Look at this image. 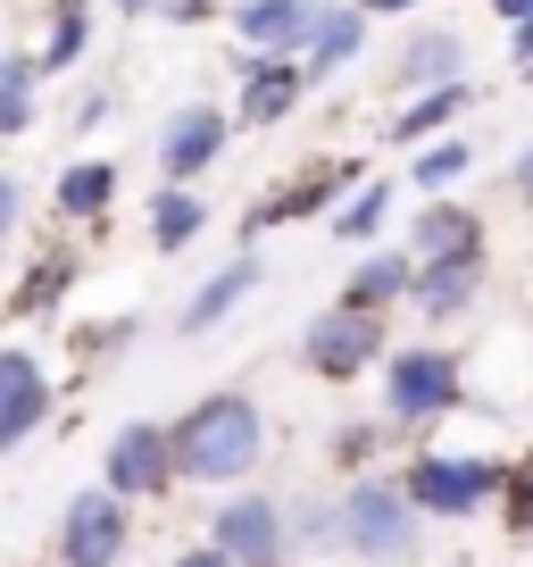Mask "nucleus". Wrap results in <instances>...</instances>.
I'll return each mask as SVG.
<instances>
[{
  "instance_id": "nucleus-1",
  "label": "nucleus",
  "mask_w": 533,
  "mask_h": 567,
  "mask_svg": "<svg viewBox=\"0 0 533 567\" xmlns=\"http://www.w3.org/2000/svg\"><path fill=\"white\" fill-rule=\"evenodd\" d=\"M266 460V417L242 392H209L176 417V476L184 484H250Z\"/></svg>"
},
{
  "instance_id": "nucleus-2",
  "label": "nucleus",
  "mask_w": 533,
  "mask_h": 567,
  "mask_svg": "<svg viewBox=\"0 0 533 567\" xmlns=\"http://www.w3.org/2000/svg\"><path fill=\"white\" fill-rule=\"evenodd\" d=\"M417 501L409 484H391V476H358L351 493H342V550L367 567H400L417 550Z\"/></svg>"
},
{
  "instance_id": "nucleus-3",
  "label": "nucleus",
  "mask_w": 533,
  "mask_h": 567,
  "mask_svg": "<svg viewBox=\"0 0 533 567\" xmlns=\"http://www.w3.org/2000/svg\"><path fill=\"white\" fill-rule=\"evenodd\" d=\"M467 392L459 359L433 351V342H409V351H391L384 359V417L391 425H426V417H450Z\"/></svg>"
},
{
  "instance_id": "nucleus-4",
  "label": "nucleus",
  "mask_w": 533,
  "mask_h": 567,
  "mask_svg": "<svg viewBox=\"0 0 533 567\" xmlns=\"http://www.w3.org/2000/svg\"><path fill=\"white\" fill-rule=\"evenodd\" d=\"M409 501L426 517H475L492 493H509V467L500 460H459V451H426V460H409Z\"/></svg>"
},
{
  "instance_id": "nucleus-5",
  "label": "nucleus",
  "mask_w": 533,
  "mask_h": 567,
  "mask_svg": "<svg viewBox=\"0 0 533 567\" xmlns=\"http://www.w3.org/2000/svg\"><path fill=\"white\" fill-rule=\"evenodd\" d=\"M209 543L226 550L233 567H284L292 559V509L266 493H233L226 509L209 517Z\"/></svg>"
},
{
  "instance_id": "nucleus-6",
  "label": "nucleus",
  "mask_w": 533,
  "mask_h": 567,
  "mask_svg": "<svg viewBox=\"0 0 533 567\" xmlns=\"http://www.w3.org/2000/svg\"><path fill=\"white\" fill-rule=\"evenodd\" d=\"M101 484L117 501L167 493V484H176V425H150V417L117 425V434H108V460H101Z\"/></svg>"
},
{
  "instance_id": "nucleus-7",
  "label": "nucleus",
  "mask_w": 533,
  "mask_h": 567,
  "mask_svg": "<svg viewBox=\"0 0 533 567\" xmlns=\"http://www.w3.org/2000/svg\"><path fill=\"white\" fill-rule=\"evenodd\" d=\"M301 359L317 375H334V384H351L367 359H384V318H367V309H325V318H309Z\"/></svg>"
},
{
  "instance_id": "nucleus-8",
  "label": "nucleus",
  "mask_w": 533,
  "mask_h": 567,
  "mask_svg": "<svg viewBox=\"0 0 533 567\" xmlns=\"http://www.w3.org/2000/svg\"><path fill=\"white\" fill-rule=\"evenodd\" d=\"M125 559V501L108 493H75L59 517V567H117Z\"/></svg>"
},
{
  "instance_id": "nucleus-9",
  "label": "nucleus",
  "mask_w": 533,
  "mask_h": 567,
  "mask_svg": "<svg viewBox=\"0 0 533 567\" xmlns=\"http://www.w3.org/2000/svg\"><path fill=\"white\" fill-rule=\"evenodd\" d=\"M51 417V375H42V359L34 351H0V451H18L34 425Z\"/></svg>"
},
{
  "instance_id": "nucleus-10",
  "label": "nucleus",
  "mask_w": 533,
  "mask_h": 567,
  "mask_svg": "<svg viewBox=\"0 0 533 567\" xmlns=\"http://www.w3.org/2000/svg\"><path fill=\"white\" fill-rule=\"evenodd\" d=\"M217 151H226V117H217V109H176V117H167V134H159V167H167L176 184H192Z\"/></svg>"
},
{
  "instance_id": "nucleus-11",
  "label": "nucleus",
  "mask_w": 533,
  "mask_h": 567,
  "mask_svg": "<svg viewBox=\"0 0 533 567\" xmlns=\"http://www.w3.org/2000/svg\"><path fill=\"white\" fill-rule=\"evenodd\" d=\"M483 292V250H459V259H417V309L426 318H459Z\"/></svg>"
},
{
  "instance_id": "nucleus-12",
  "label": "nucleus",
  "mask_w": 533,
  "mask_h": 567,
  "mask_svg": "<svg viewBox=\"0 0 533 567\" xmlns=\"http://www.w3.org/2000/svg\"><path fill=\"white\" fill-rule=\"evenodd\" d=\"M250 292H259V259H233V267H217V276L200 284L192 301H184V318H176V326H184V334L200 342V334H217V326H226L233 309L250 301Z\"/></svg>"
},
{
  "instance_id": "nucleus-13",
  "label": "nucleus",
  "mask_w": 533,
  "mask_h": 567,
  "mask_svg": "<svg viewBox=\"0 0 533 567\" xmlns=\"http://www.w3.org/2000/svg\"><path fill=\"white\" fill-rule=\"evenodd\" d=\"M391 301H417V250H375V259L351 276V301H342V309H367V318H384Z\"/></svg>"
},
{
  "instance_id": "nucleus-14",
  "label": "nucleus",
  "mask_w": 533,
  "mask_h": 567,
  "mask_svg": "<svg viewBox=\"0 0 533 567\" xmlns=\"http://www.w3.org/2000/svg\"><path fill=\"white\" fill-rule=\"evenodd\" d=\"M317 18H325L317 0H242V18H233V25H242L250 42H266V51H284V42L317 34Z\"/></svg>"
},
{
  "instance_id": "nucleus-15",
  "label": "nucleus",
  "mask_w": 533,
  "mask_h": 567,
  "mask_svg": "<svg viewBox=\"0 0 533 567\" xmlns=\"http://www.w3.org/2000/svg\"><path fill=\"white\" fill-rule=\"evenodd\" d=\"M301 75L309 68H292V59H259L250 84H242V125H275L292 109V92H301Z\"/></svg>"
},
{
  "instance_id": "nucleus-16",
  "label": "nucleus",
  "mask_w": 533,
  "mask_h": 567,
  "mask_svg": "<svg viewBox=\"0 0 533 567\" xmlns=\"http://www.w3.org/2000/svg\"><path fill=\"white\" fill-rule=\"evenodd\" d=\"M442 84H459V42L417 34L409 51H400V92H442Z\"/></svg>"
},
{
  "instance_id": "nucleus-17",
  "label": "nucleus",
  "mask_w": 533,
  "mask_h": 567,
  "mask_svg": "<svg viewBox=\"0 0 533 567\" xmlns=\"http://www.w3.org/2000/svg\"><path fill=\"white\" fill-rule=\"evenodd\" d=\"M409 250H417V259H459V250H483V234H475L467 209H426L417 234H409Z\"/></svg>"
},
{
  "instance_id": "nucleus-18",
  "label": "nucleus",
  "mask_w": 533,
  "mask_h": 567,
  "mask_svg": "<svg viewBox=\"0 0 533 567\" xmlns=\"http://www.w3.org/2000/svg\"><path fill=\"white\" fill-rule=\"evenodd\" d=\"M358 42H367V18H358V9H325V18H317V34H309V59H317L309 75L351 68V59H358Z\"/></svg>"
},
{
  "instance_id": "nucleus-19",
  "label": "nucleus",
  "mask_w": 533,
  "mask_h": 567,
  "mask_svg": "<svg viewBox=\"0 0 533 567\" xmlns=\"http://www.w3.org/2000/svg\"><path fill=\"white\" fill-rule=\"evenodd\" d=\"M200 226H209V209H200V200L184 193V184H167V193L150 200V243H159V250H184Z\"/></svg>"
},
{
  "instance_id": "nucleus-20",
  "label": "nucleus",
  "mask_w": 533,
  "mask_h": 567,
  "mask_svg": "<svg viewBox=\"0 0 533 567\" xmlns=\"http://www.w3.org/2000/svg\"><path fill=\"white\" fill-rule=\"evenodd\" d=\"M108 193H117V167H108V159H75L67 176H59V209H67V217H101Z\"/></svg>"
},
{
  "instance_id": "nucleus-21",
  "label": "nucleus",
  "mask_w": 533,
  "mask_h": 567,
  "mask_svg": "<svg viewBox=\"0 0 533 567\" xmlns=\"http://www.w3.org/2000/svg\"><path fill=\"white\" fill-rule=\"evenodd\" d=\"M34 75L42 59H0V142L34 125Z\"/></svg>"
},
{
  "instance_id": "nucleus-22",
  "label": "nucleus",
  "mask_w": 533,
  "mask_h": 567,
  "mask_svg": "<svg viewBox=\"0 0 533 567\" xmlns=\"http://www.w3.org/2000/svg\"><path fill=\"white\" fill-rule=\"evenodd\" d=\"M467 109V84H442V92H426V101H409L400 109V125H391V134L400 142H417V134H433V125H450Z\"/></svg>"
},
{
  "instance_id": "nucleus-23",
  "label": "nucleus",
  "mask_w": 533,
  "mask_h": 567,
  "mask_svg": "<svg viewBox=\"0 0 533 567\" xmlns=\"http://www.w3.org/2000/svg\"><path fill=\"white\" fill-rule=\"evenodd\" d=\"M467 167H475V151H467V134H459V142H442V151L417 159V193H442V184H459Z\"/></svg>"
},
{
  "instance_id": "nucleus-24",
  "label": "nucleus",
  "mask_w": 533,
  "mask_h": 567,
  "mask_svg": "<svg viewBox=\"0 0 533 567\" xmlns=\"http://www.w3.org/2000/svg\"><path fill=\"white\" fill-rule=\"evenodd\" d=\"M391 200H400V193H391V184H367V193H358L351 209L334 217V234H342V243H358V234H375V226H384V209H391Z\"/></svg>"
},
{
  "instance_id": "nucleus-25",
  "label": "nucleus",
  "mask_w": 533,
  "mask_h": 567,
  "mask_svg": "<svg viewBox=\"0 0 533 567\" xmlns=\"http://www.w3.org/2000/svg\"><path fill=\"white\" fill-rule=\"evenodd\" d=\"M75 51H84V9H75V0H67V9H59V18H51V51H42V68H67Z\"/></svg>"
},
{
  "instance_id": "nucleus-26",
  "label": "nucleus",
  "mask_w": 533,
  "mask_h": 567,
  "mask_svg": "<svg viewBox=\"0 0 533 567\" xmlns=\"http://www.w3.org/2000/svg\"><path fill=\"white\" fill-rule=\"evenodd\" d=\"M509 517H516V534L533 543V451L509 467Z\"/></svg>"
},
{
  "instance_id": "nucleus-27",
  "label": "nucleus",
  "mask_w": 533,
  "mask_h": 567,
  "mask_svg": "<svg viewBox=\"0 0 533 567\" xmlns=\"http://www.w3.org/2000/svg\"><path fill=\"white\" fill-rule=\"evenodd\" d=\"M18 217H25V193H18V176H0V243L18 234Z\"/></svg>"
},
{
  "instance_id": "nucleus-28",
  "label": "nucleus",
  "mask_w": 533,
  "mask_h": 567,
  "mask_svg": "<svg viewBox=\"0 0 533 567\" xmlns=\"http://www.w3.org/2000/svg\"><path fill=\"white\" fill-rule=\"evenodd\" d=\"M176 567H233L217 543H192V550H176Z\"/></svg>"
},
{
  "instance_id": "nucleus-29",
  "label": "nucleus",
  "mask_w": 533,
  "mask_h": 567,
  "mask_svg": "<svg viewBox=\"0 0 533 567\" xmlns=\"http://www.w3.org/2000/svg\"><path fill=\"white\" fill-rule=\"evenodd\" d=\"M516 193L533 200V142H525V151H516Z\"/></svg>"
},
{
  "instance_id": "nucleus-30",
  "label": "nucleus",
  "mask_w": 533,
  "mask_h": 567,
  "mask_svg": "<svg viewBox=\"0 0 533 567\" xmlns=\"http://www.w3.org/2000/svg\"><path fill=\"white\" fill-rule=\"evenodd\" d=\"M516 68H533V18L516 25Z\"/></svg>"
},
{
  "instance_id": "nucleus-31",
  "label": "nucleus",
  "mask_w": 533,
  "mask_h": 567,
  "mask_svg": "<svg viewBox=\"0 0 533 567\" xmlns=\"http://www.w3.org/2000/svg\"><path fill=\"white\" fill-rule=\"evenodd\" d=\"M500 18H516V25H525V18H533V0H500Z\"/></svg>"
},
{
  "instance_id": "nucleus-32",
  "label": "nucleus",
  "mask_w": 533,
  "mask_h": 567,
  "mask_svg": "<svg viewBox=\"0 0 533 567\" xmlns=\"http://www.w3.org/2000/svg\"><path fill=\"white\" fill-rule=\"evenodd\" d=\"M367 9H384V18H400V9H417V0H367Z\"/></svg>"
},
{
  "instance_id": "nucleus-33",
  "label": "nucleus",
  "mask_w": 533,
  "mask_h": 567,
  "mask_svg": "<svg viewBox=\"0 0 533 567\" xmlns=\"http://www.w3.org/2000/svg\"><path fill=\"white\" fill-rule=\"evenodd\" d=\"M117 9H159V0H117Z\"/></svg>"
},
{
  "instance_id": "nucleus-34",
  "label": "nucleus",
  "mask_w": 533,
  "mask_h": 567,
  "mask_svg": "<svg viewBox=\"0 0 533 567\" xmlns=\"http://www.w3.org/2000/svg\"><path fill=\"white\" fill-rule=\"evenodd\" d=\"M525 84H533V68H525Z\"/></svg>"
}]
</instances>
